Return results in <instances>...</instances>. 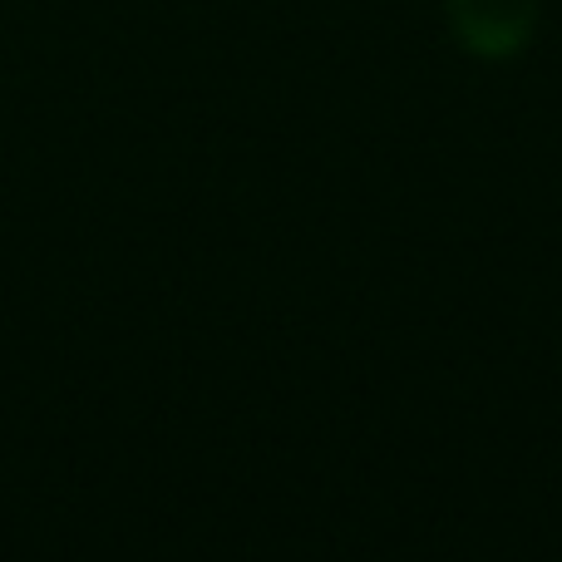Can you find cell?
Listing matches in <instances>:
<instances>
[{
  "label": "cell",
  "mask_w": 562,
  "mask_h": 562,
  "mask_svg": "<svg viewBox=\"0 0 562 562\" xmlns=\"http://www.w3.org/2000/svg\"><path fill=\"white\" fill-rule=\"evenodd\" d=\"M454 40L479 59H514L538 35V0H445Z\"/></svg>",
  "instance_id": "cell-1"
}]
</instances>
